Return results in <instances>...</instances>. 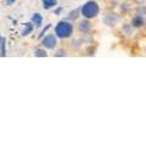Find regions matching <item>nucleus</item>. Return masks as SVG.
<instances>
[{"mask_svg": "<svg viewBox=\"0 0 146 146\" xmlns=\"http://www.w3.org/2000/svg\"><path fill=\"white\" fill-rule=\"evenodd\" d=\"M42 45L46 49H55L57 46V36L56 34H48L46 36H44V39L42 40Z\"/></svg>", "mask_w": 146, "mask_h": 146, "instance_id": "3", "label": "nucleus"}, {"mask_svg": "<svg viewBox=\"0 0 146 146\" xmlns=\"http://www.w3.org/2000/svg\"><path fill=\"white\" fill-rule=\"evenodd\" d=\"M1 40H3V38H1V35H0V45H1Z\"/></svg>", "mask_w": 146, "mask_h": 146, "instance_id": "17", "label": "nucleus"}, {"mask_svg": "<svg viewBox=\"0 0 146 146\" xmlns=\"http://www.w3.org/2000/svg\"><path fill=\"white\" fill-rule=\"evenodd\" d=\"M77 27H78V31L80 32V33H89V32L91 31V23H90V21L88 20V18H84V20L79 21Z\"/></svg>", "mask_w": 146, "mask_h": 146, "instance_id": "4", "label": "nucleus"}, {"mask_svg": "<svg viewBox=\"0 0 146 146\" xmlns=\"http://www.w3.org/2000/svg\"><path fill=\"white\" fill-rule=\"evenodd\" d=\"M33 28H34V27H33V25H32L31 22H28V23H26V25H25V29L22 31V35H23V36L29 35V34L32 33V32H33Z\"/></svg>", "mask_w": 146, "mask_h": 146, "instance_id": "10", "label": "nucleus"}, {"mask_svg": "<svg viewBox=\"0 0 146 146\" xmlns=\"http://www.w3.org/2000/svg\"><path fill=\"white\" fill-rule=\"evenodd\" d=\"M100 12V7L99 4L94 0H90V1H86L83 6L80 7V15L84 18H88V20H91V18H95Z\"/></svg>", "mask_w": 146, "mask_h": 146, "instance_id": "1", "label": "nucleus"}, {"mask_svg": "<svg viewBox=\"0 0 146 146\" xmlns=\"http://www.w3.org/2000/svg\"><path fill=\"white\" fill-rule=\"evenodd\" d=\"M55 56L56 57H65V56H67V51L66 50H57L56 51V54H55Z\"/></svg>", "mask_w": 146, "mask_h": 146, "instance_id": "13", "label": "nucleus"}, {"mask_svg": "<svg viewBox=\"0 0 146 146\" xmlns=\"http://www.w3.org/2000/svg\"><path fill=\"white\" fill-rule=\"evenodd\" d=\"M50 28H51V23L46 25V27H45V28H44V29H43L42 32H40V34H39V39H42L43 36H44V34L46 33V31H48V29H50Z\"/></svg>", "mask_w": 146, "mask_h": 146, "instance_id": "14", "label": "nucleus"}, {"mask_svg": "<svg viewBox=\"0 0 146 146\" xmlns=\"http://www.w3.org/2000/svg\"><path fill=\"white\" fill-rule=\"evenodd\" d=\"M79 15H80V9H76V10H73V11H71L70 13H68L67 18L70 21H76L77 18L79 17Z\"/></svg>", "mask_w": 146, "mask_h": 146, "instance_id": "9", "label": "nucleus"}, {"mask_svg": "<svg viewBox=\"0 0 146 146\" xmlns=\"http://www.w3.org/2000/svg\"><path fill=\"white\" fill-rule=\"evenodd\" d=\"M61 11H62V9L60 7V9H57V10H56V11H55V12H56V13H57V15H58V13H60Z\"/></svg>", "mask_w": 146, "mask_h": 146, "instance_id": "16", "label": "nucleus"}, {"mask_svg": "<svg viewBox=\"0 0 146 146\" xmlns=\"http://www.w3.org/2000/svg\"><path fill=\"white\" fill-rule=\"evenodd\" d=\"M15 1H16V0H6V5L10 6V5H12V4L15 3Z\"/></svg>", "mask_w": 146, "mask_h": 146, "instance_id": "15", "label": "nucleus"}, {"mask_svg": "<svg viewBox=\"0 0 146 146\" xmlns=\"http://www.w3.org/2000/svg\"><path fill=\"white\" fill-rule=\"evenodd\" d=\"M55 34L60 39H67L73 34V25L68 21H60L55 27Z\"/></svg>", "mask_w": 146, "mask_h": 146, "instance_id": "2", "label": "nucleus"}, {"mask_svg": "<svg viewBox=\"0 0 146 146\" xmlns=\"http://www.w3.org/2000/svg\"><path fill=\"white\" fill-rule=\"evenodd\" d=\"M34 56L35 57H46L48 56V52L45 51L44 49H36L34 51Z\"/></svg>", "mask_w": 146, "mask_h": 146, "instance_id": "11", "label": "nucleus"}, {"mask_svg": "<svg viewBox=\"0 0 146 146\" xmlns=\"http://www.w3.org/2000/svg\"><path fill=\"white\" fill-rule=\"evenodd\" d=\"M5 44H6V40H5V38H3V40H1V45H0V48H1V56H5L6 55V49H5Z\"/></svg>", "mask_w": 146, "mask_h": 146, "instance_id": "12", "label": "nucleus"}, {"mask_svg": "<svg viewBox=\"0 0 146 146\" xmlns=\"http://www.w3.org/2000/svg\"><path fill=\"white\" fill-rule=\"evenodd\" d=\"M32 23L35 25V27H40L43 23V16L40 15V13H34L33 16H32Z\"/></svg>", "mask_w": 146, "mask_h": 146, "instance_id": "7", "label": "nucleus"}, {"mask_svg": "<svg viewBox=\"0 0 146 146\" xmlns=\"http://www.w3.org/2000/svg\"><path fill=\"white\" fill-rule=\"evenodd\" d=\"M146 23L144 16L141 15H135L133 18H131V27L133 28H141V27H144Z\"/></svg>", "mask_w": 146, "mask_h": 146, "instance_id": "5", "label": "nucleus"}, {"mask_svg": "<svg viewBox=\"0 0 146 146\" xmlns=\"http://www.w3.org/2000/svg\"><path fill=\"white\" fill-rule=\"evenodd\" d=\"M117 21H118V16L116 13H108V15H106V17L104 18V22L107 26H115Z\"/></svg>", "mask_w": 146, "mask_h": 146, "instance_id": "6", "label": "nucleus"}, {"mask_svg": "<svg viewBox=\"0 0 146 146\" xmlns=\"http://www.w3.org/2000/svg\"><path fill=\"white\" fill-rule=\"evenodd\" d=\"M43 3V7L45 10H50L57 5V0H42Z\"/></svg>", "mask_w": 146, "mask_h": 146, "instance_id": "8", "label": "nucleus"}]
</instances>
